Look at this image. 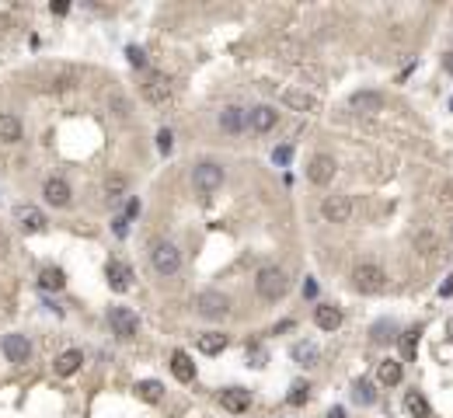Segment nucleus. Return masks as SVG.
<instances>
[{
  "label": "nucleus",
  "instance_id": "b1692460",
  "mask_svg": "<svg viewBox=\"0 0 453 418\" xmlns=\"http://www.w3.org/2000/svg\"><path fill=\"white\" fill-rule=\"evenodd\" d=\"M171 373L181 384H192L195 380V363L188 359V352H171Z\"/></svg>",
  "mask_w": 453,
  "mask_h": 418
},
{
  "label": "nucleus",
  "instance_id": "f3484780",
  "mask_svg": "<svg viewBox=\"0 0 453 418\" xmlns=\"http://www.w3.org/2000/svg\"><path fill=\"white\" fill-rule=\"evenodd\" d=\"M275 122H279V112L272 104H258V108L248 112V126L255 133H269V129H275Z\"/></svg>",
  "mask_w": 453,
  "mask_h": 418
},
{
  "label": "nucleus",
  "instance_id": "cd10ccee",
  "mask_svg": "<svg viewBox=\"0 0 453 418\" xmlns=\"http://www.w3.org/2000/svg\"><path fill=\"white\" fill-rule=\"evenodd\" d=\"M293 359H296L300 366H314V363H317V349L307 345V342H300V345H293Z\"/></svg>",
  "mask_w": 453,
  "mask_h": 418
},
{
  "label": "nucleus",
  "instance_id": "c756f323",
  "mask_svg": "<svg viewBox=\"0 0 453 418\" xmlns=\"http://www.w3.org/2000/svg\"><path fill=\"white\" fill-rule=\"evenodd\" d=\"M353 398H356V405H373V401H376V394H373V384L360 380V384L353 387Z\"/></svg>",
  "mask_w": 453,
  "mask_h": 418
},
{
  "label": "nucleus",
  "instance_id": "9d476101",
  "mask_svg": "<svg viewBox=\"0 0 453 418\" xmlns=\"http://www.w3.org/2000/svg\"><path fill=\"white\" fill-rule=\"evenodd\" d=\"M105 276H108V286H112L115 293H129V286H133V269H129L126 262L112 258L108 269H105Z\"/></svg>",
  "mask_w": 453,
  "mask_h": 418
},
{
  "label": "nucleus",
  "instance_id": "2f4dec72",
  "mask_svg": "<svg viewBox=\"0 0 453 418\" xmlns=\"http://www.w3.org/2000/svg\"><path fill=\"white\" fill-rule=\"evenodd\" d=\"M108 108H112L119 119H129V102H126L122 95H112V98H108Z\"/></svg>",
  "mask_w": 453,
  "mask_h": 418
},
{
  "label": "nucleus",
  "instance_id": "c85d7f7f",
  "mask_svg": "<svg viewBox=\"0 0 453 418\" xmlns=\"http://www.w3.org/2000/svg\"><path fill=\"white\" fill-rule=\"evenodd\" d=\"M105 196H108V203H112V199H122V196H126V178H122V175L108 178V182H105Z\"/></svg>",
  "mask_w": 453,
  "mask_h": 418
},
{
  "label": "nucleus",
  "instance_id": "c03bdc74",
  "mask_svg": "<svg viewBox=\"0 0 453 418\" xmlns=\"http://www.w3.org/2000/svg\"><path fill=\"white\" fill-rule=\"evenodd\" d=\"M328 418H346V408H331V412H328Z\"/></svg>",
  "mask_w": 453,
  "mask_h": 418
},
{
  "label": "nucleus",
  "instance_id": "f257e3e1",
  "mask_svg": "<svg viewBox=\"0 0 453 418\" xmlns=\"http://www.w3.org/2000/svg\"><path fill=\"white\" fill-rule=\"evenodd\" d=\"M255 293L262 297V300H282L286 293H289V276L279 269V265H265V269H258V276H255Z\"/></svg>",
  "mask_w": 453,
  "mask_h": 418
},
{
  "label": "nucleus",
  "instance_id": "bb28decb",
  "mask_svg": "<svg viewBox=\"0 0 453 418\" xmlns=\"http://www.w3.org/2000/svg\"><path fill=\"white\" fill-rule=\"evenodd\" d=\"M39 286H42V290H56V293H60V290L67 286V276H63L60 269H42V272H39Z\"/></svg>",
  "mask_w": 453,
  "mask_h": 418
},
{
  "label": "nucleus",
  "instance_id": "aec40b11",
  "mask_svg": "<svg viewBox=\"0 0 453 418\" xmlns=\"http://www.w3.org/2000/svg\"><path fill=\"white\" fill-rule=\"evenodd\" d=\"M401 377H405V366H401L398 359H380V363H376V384H383V387H398V384H401Z\"/></svg>",
  "mask_w": 453,
  "mask_h": 418
},
{
  "label": "nucleus",
  "instance_id": "7ed1b4c3",
  "mask_svg": "<svg viewBox=\"0 0 453 418\" xmlns=\"http://www.w3.org/2000/svg\"><path fill=\"white\" fill-rule=\"evenodd\" d=\"M150 265H154L157 276L171 279V276H178L181 272V251L171 244V241H157V244L150 248Z\"/></svg>",
  "mask_w": 453,
  "mask_h": 418
},
{
  "label": "nucleus",
  "instance_id": "a878e982",
  "mask_svg": "<svg viewBox=\"0 0 453 418\" xmlns=\"http://www.w3.org/2000/svg\"><path fill=\"white\" fill-rule=\"evenodd\" d=\"M133 391H136V398L147 401V405H157V401L164 398V384H161V380H140Z\"/></svg>",
  "mask_w": 453,
  "mask_h": 418
},
{
  "label": "nucleus",
  "instance_id": "f03ea898",
  "mask_svg": "<svg viewBox=\"0 0 453 418\" xmlns=\"http://www.w3.org/2000/svg\"><path fill=\"white\" fill-rule=\"evenodd\" d=\"M383 286H387V276H383V269H380V265H373V262H360V265L353 269V290H356V293L373 297V293H383Z\"/></svg>",
  "mask_w": 453,
  "mask_h": 418
},
{
  "label": "nucleus",
  "instance_id": "ea45409f",
  "mask_svg": "<svg viewBox=\"0 0 453 418\" xmlns=\"http://www.w3.org/2000/svg\"><path fill=\"white\" fill-rule=\"evenodd\" d=\"M303 297H317V283H314V279L303 283Z\"/></svg>",
  "mask_w": 453,
  "mask_h": 418
},
{
  "label": "nucleus",
  "instance_id": "423d86ee",
  "mask_svg": "<svg viewBox=\"0 0 453 418\" xmlns=\"http://www.w3.org/2000/svg\"><path fill=\"white\" fill-rule=\"evenodd\" d=\"M353 199L349 196H324V203H321V216H324V223H335V227H342V223H349L353 220Z\"/></svg>",
  "mask_w": 453,
  "mask_h": 418
},
{
  "label": "nucleus",
  "instance_id": "4be33fe9",
  "mask_svg": "<svg viewBox=\"0 0 453 418\" xmlns=\"http://www.w3.org/2000/svg\"><path fill=\"white\" fill-rule=\"evenodd\" d=\"M282 104L293 108V112H314L317 108V98L307 95V91H296V88H286L282 91Z\"/></svg>",
  "mask_w": 453,
  "mask_h": 418
},
{
  "label": "nucleus",
  "instance_id": "7c9ffc66",
  "mask_svg": "<svg viewBox=\"0 0 453 418\" xmlns=\"http://www.w3.org/2000/svg\"><path fill=\"white\" fill-rule=\"evenodd\" d=\"M415 248H419L422 255H433V251H436V234H429V230H422V234L415 237Z\"/></svg>",
  "mask_w": 453,
  "mask_h": 418
},
{
  "label": "nucleus",
  "instance_id": "e433bc0d",
  "mask_svg": "<svg viewBox=\"0 0 453 418\" xmlns=\"http://www.w3.org/2000/svg\"><path fill=\"white\" fill-rule=\"evenodd\" d=\"M307 391H310L307 384H296V387H293V394H289V405H293V408H300V405L307 401Z\"/></svg>",
  "mask_w": 453,
  "mask_h": 418
},
{
  "label": "nucleus",
  "instance_id": "c9c22d12",
  "mask_svg": "<svg viewBox=\"0 0 453 418\" xmlns=\"http://www.w3.org/2000/svg\"><path fill=\"white\" fill-rule=\"evenodd\" d=\"M272 161H275L279 168H286V164L293 161V147H275V150H272Z\"/></svg>",
  "mask_w": 453,
  "mask_h": 418
},
{
  "label": "nucleus",
  "instance_id": "0eeeda50",
  "mask_svg": "<svg viewBox=\"0 0 453 418\" xmlns=\"http://www.w3.org/2000/svg\"><path fill=\"white\" fill-rule=\"evenodd\" d=\"M192 185L199 189V192H216L220 185H223V168L220 164H213V161H202V164H195V171H192Z\"/></svg>",
  "mask_w": 453,
  "mask_h": 418
},
{
  "label": "nucleus",
  "instance_id": "6ab92c4d",
  "mask_svg": "<svg viewBox=\"0 0 453 418\" xmlns=\"http://www.w3.org/2000/svg\"><path fill=\"white\" fill-rule=\"evenodd\" d=\"M314 324H317L321 331H339V328H342V311H339L335 304H317V307H314Z\"/></svg>",
  "mask_w": 453,
  "mask_h": 418
},
{
  "label": "nucleus",
  "instance_id": "37998d69",
  "mask_svg": "<svg viewBox=\"0 0 453 418\" xmlns=\"http://www.w3.org/2000/svg\"><path fill=\"white\" fill-rule=\"evenodd\" d=\"M443 67H447V74H453V53H447V56H443Z\"/></svg>",
  "mask_w": 453,
  "mask_h": 418
},
{
  "label": "nucleus",
  "instance_id": "9b49d317",
  "mask_svg": "<svg viewBox=\"0 0 453 418\" xmlns=\"http://www.w3.org/2000/svg\"><path fill=\"white\" fill-rule=\"evenodd\" d=\"M220 405H223V412L241 415V412L251 408V391H244V387H227V391H220Z\"/></svg>",
  "mask_w": 453,
  "mask_h": 418
},
{
  "label": "nucleus",
  "instance_id": "f8f14e48",
  "mask_svg": "<svg viewBox=\"0 0 453 418\" xmlns=\"http://www.w3.org/2000/svg\"><path fill=\"white\" fill-rule=\"evenodd\" d=\"M0 349H4L7 363H28V356H32V345H28L25 335H4Z\"/></svg>",
  "mask_w": 453,
  "mask_h": 418
},
{
  "label": "nucleus",
  "instance_id": "ddd939ff",
  "mask_svg": "<svg viewBox=\"0 0 453 418\" xmlns=\"http://www.w3.org/2000/svg\"><path fill=\"white\" fill-rule=\"evenodd\" d=\"M42 196H46V203L56 209L70 206V199H74V192H70V185L63 182V178H49L46 185H42Z\"/></svg>",
  "mask_w": 453,
  "mask_h": 418
},
{
  "label": "nucleus",
  "instance_id": "39448f33",
  "mask_svg": "<svg viewBox=\"0 0 453 418\" xmlns=\"http://www.w3.org/2000/svg\"><path fill=\"white\" fill-rule=\"evenodd\" d=\"M108 324H112V331L119 335V338H136L140 335V314L133 311V307H112L108 311Z\"/></svg>",
  "mask_w": 453,
  "mask_h": 418
},
{
  "label": "nucleus",
  "instance_id": "20e7f679",
  "mask_svg": "<svg viewBox=\"0 0 453 418\" xmlns=\"http://www.w3.org/2000/svg\"><path fill=\"white\" fill-rule=\"evenodd\" d=\"M192 307H195L199 317H206V321H223V317L230 314V297L220 293V290H202V293L192 300Z\"/></svg>",
  "mask_w": 453,
  "mask_h": 418
},
{
  "label": "nucleus",
  "instance_id": "4c0bfd02",
  "mask_svg": "<svg viewBox=\"0 0 453 418\" xmlns=\"http://www.w3.org/2000/svg\"><path fill=\"white\" fill-rule=\"evenodd\" d=\"M49 11H53L56 18H63V14L70 11V4H67V0H53V4H49Z\"/></svg>",
  "mask_w": 453,
  "mask_h": 418
},
{
  "label": "nucleus",
  "instance_id": "412c9836",
  "mask_svg": "<svg viewBox=\"0 0 453 418\" xmlns=\"http://www.w3.org/2000/svg\"><path fill=\"white\" fill-rule=\"evenodd\" d=\"M195 345H199V352H202V356H220V352L230 345V338H227L223 331H206V335H199V342H195Z\"/></svg>",
  "mask_w": 453,
  "mask_h": 418
},
{
  "label": "nucleus",
  "instance_id": "dca6fc26",
  "mask_svg": "<svg viewBox=\"0 0 453 418\" xmlns=\"http://www.w3.org/2000/svg\"><path fill=\"white\" fill-rule=\"evenodd\" d=\"M349 108L360 112V115H376V112L383 108V95H380V91H356V95L349 98Z\"/></svg>",
  "mask_w": 453,
  "mask_h": 418
},
{
  "label": "nucleus",
  "instance_id": "a18cd8bd",
  "mask_svg": "<svg viewBox=\"0 0 453 418\" xmlns=\"http://www.w3.org/2000/svg\"><path fill=\"white\" fill-rule=\"evenodd\" d=\"M450 108H453V98H450Z\"/></svg>",
  "mask_w": 453,
  "mask_h": 418
},
{
  "label": "nucleus",
  "instance_id": "5701e85b",
  "mask_svg": "<svg viewBox=\"0 0 453 418\" xmlns=\"http://www.w3.org/2000/svg\"><path fill=\"white\" fill-rule=\"evenodd\" d=\"M405 412L412 418H433V405L426 401L422 391H408V394H405Z\"/></svg>",
  "mask_w": 453,
  "mask_h": 418
},
{
  "label": "nucleus",
  "instance_id": "6e6552de",
  "mask_svg": "<svg viewBox=\"0 0 453 418\" xmlns=\"http://www.w3.org/2000/svg\"><path fill=\"white\" fill-rule=\"evenodd\" d=\"M335 171H339L335 157H328V154H314V157H310V164H307V182H310V185H328V182L335 178Z\"/></svg>",
  "mask_w": 453,
  "mask_h": 418
},
{
  "label": "nucleus",
  "instance_id": "473e14b6",
  "mask_svg": "<svg viewBox=\"0 0 453 418\" xmlns=\"http://www.w3.org/2000/svg\"><path fill=\"white\" fill-rule=\"evenodd\" d=\"M126 56H129V67H147V53L140 46H126Z\"/></svg>",
  "mask_w": 453,
  "mask_h": 418
},
{
  "label": "nucleus",
  "instance_id": "a19ab883",
  "mask_svg": "<svg viewBox=\"0 0 453 418\" xmlns=\"http://www.w3.org/2000/svg\"><path fill=\"white\" fill-rule=\"evenodd\" d=\"M140 213V199H129V209H126V220H133Z\"/></svg>",
  "mask_w": 453,
  "mask_h": 418
},
{
  "label": "nucleus",
  "instance_id": "4468645a",
  "mask_svg": "<svg viewBox=\"0 0 453 418\" xmlns=\"http://www.w3.org/2000/svg\"><path fill=\"white\" fill-rule=\"evenodd\" d=\"M244 126H248V112H244V108L227 104V108L220 112V129H223V133L237 136V133H244Z\"/></svg>",
  "mask_w": 453,
  "mask_h": 418
},
{
  "label": "nucleus",
  "instance_id": "f704fd0d",
  "mask_svg": "<svg viewBox=\"0 0 453 418\" xmlns=\"http://www.w3.org/2000/svg\"><path fill=\"white\" fill-rule=\"evenodd\" d=\"M171 147H175L171 129H161V133H157V150H161V154H171Z\"/></svg>",
  "mask_w": 453,
  "mask_h": 418
},
{
  "label": "nucleus",
  "instance_id": "72a5a7b5",
  "mask_svg": "<svg viewBox=\"0 0 453 418\" xmlns=\"http://www.w3.org/2000/svg\"><path fill=\"white\" fill-rule=\"evenodd\" d=\"M415 342H419V331H408V335L401 338V352H405V359H415Z\"/></svg>",
  "mask_w": 453,
  "mask_h": 418
},
{
  "label": "nucleus",
  "instance_id": "a211bd4d",
  "mask_svg": "<svg viewBox=\"0 0 453 418\" xmlns=\"http://www.w3.org/2000/svg\"><path fill=\"white\" fill-rule=\"evenodd\" d=\"M81 366H84V352H81V349H67V352H60L56 363H53L56 377H74Z\"/></svg>",
  "mask_w": 453,
  "mask_h": 418
},
{
  "label": "nucleus",
  "instance_id": "393cba45",
  "mask_svg": "<svg viewBox=\"0 0 453 418\" xmlns=\"http://www.w3.org/2000/svg\"><path fill=\"white\" fill-rule=\"evenodd\" d=\"M18 140H21V119L0 112V143H18Z\"/></svg>",
  "mask_w": 453,
  "mask_h": 418
},
{
  "label": "nucleus",
  "instance_id": "2eb2a0df",
  "mask_svg": "<svg viewBox=\"0 0 453 418\" xmlns=\"http://www.w3.org/2000/svg\"><path fill=\"white\" fill-rule=\"evenodd\" d=\"M14 220L28 234H42L46 230V216H42V209H35V206H14Z\"/></svg>",
  "mask_w": 453,
  "mask_h": 418
},
{
  "label": "nucleus",
  "instance_id": "1a4fd4ad",
  "mask_svg": "<svg viewBox=\"0 0 453 418\" xmlns=\"http://www.w3.org/2000/svg\"><path fill=\"white\" fill-rule=\"evenodd\" d=\"M143 98L150 104H168L171 102V81L164 74H150L147 84H143Z\"/></svg>",
  "mask_w": 453,
  "mask_h": 418
},
{
  "label": "nucleus",
  "instance_id": "79ce46f5",
  "mask_svg": "<svg viewBox=\"0 0 453 418\" xmlns=\"http://www.w3.org/2000/svg\"><path fill=\"white\" fill-rule=\"evenodd\" d=\"M7 251H11V241H7V234H0V258H7Z\"/></svg>",
  "mask_w": 453,
  "mask_h": 418
},
{
  "label": "nucleus",
  "instance_id": "58836bf2",
  "mask_svg": "<svg viewBox=\"0 0 453 418\" xmlns=\"http://www.w3.org/2000/svg\"><path fill=\"white\" fill-rule=\"evenodd\" d=\"M126 234H129V220L119 216V220H115V237H126Z\"/></svg>",
  "mask_w": 453,
  "mask_h": 418
}]
</instances>
